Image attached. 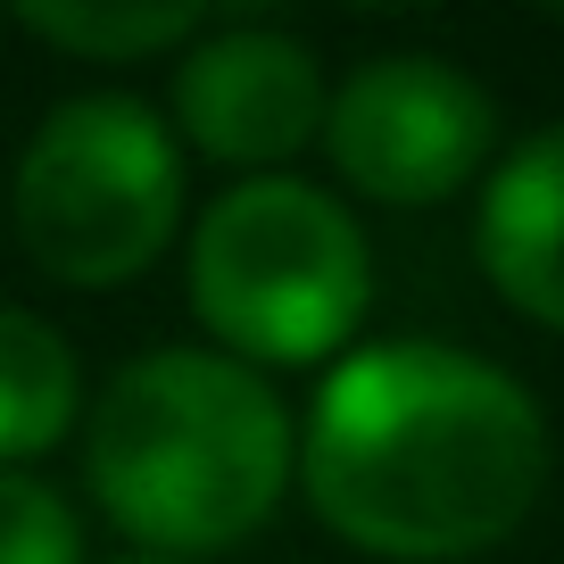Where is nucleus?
Listing matches in <instances>:
<instances>
[{
  "instance_id": "nucleus-7",
  "label": "nucleus",
  "mask_w": 564,
  "mask_h": 564,
  "mask_svg": "<svg viewBox=\"0 0 564 564\" xmlns=\"http://www.w3.org/2000/svg\"><path fill=\"white\" fill-rule=\"evenodd\" d=\"M474 249L481 274L498 282V300L564 333V124L514 141L498 159L474 216Z\"/></svg>"
},
{
  "instance_id": "nucleus-4",
  "label": "nucleus",
  "mask_w": 564,
  "mask_h": 564,
  "mask_svg": "<svg viewBox=\"0 0 564 564\" xmlns=\"http://www.w3.org/2000/svg\"><path fill=\"white\" fill-rule=\"evenodd\" d=\"M183 150L159 108L124 91H84L51 108L18 159V241L51 282L108 291L175 249Z\"/></svg>"
},
{
  "instance_id": "nucleus-6",
  "label": "nucleus",
  "mask_w": 564,
  "mask_h": 564,
  "mask_svg": "<svg viewBox=\"0 0 564 564\" xmlns=\"http://www.w3.org/2000/svg\"><path fill=\"white\" fill-rule=\"evenodd\" d=\"M324 67L274 25H225L175 67V124L216 166H282L324 133Z\"/></svg>"
},
{
  "instance_id": "nucleus-3",
  "label": "nucleus",
  "mask_w": 564,
  "mask_h": 564,
  "mask_svg": "<svg viewBox=\"0 0 564 564\" xmlns=\"http://www.w3.org/2000/svg\"><path fill=\"white\" fill-rule=\"evenodd\" d=\"M192 307L232 366H324L373 307L357 216L300 175H249L192 232Z\"/></svg>"
},
{
  "instance_id": "nucleus-10",
  "label": "nucleus",
  "mask_w": 564,
  "mask_h": 564,
  "mask_svg": "<svg viewBox=\"0 0 564 564\" xmlns=\"http://www.w3.org/2000/svg\"><path fill=\"white\" fill-rule=\"evenodd\" d=\"M0 564H84V531L67 498L9 465H0Z\"/></svg>"
},
{
  "instance_id": "nucleus-9",
  "label": "nucleus",
  "mask_w": 564,
  "mask_h": 564,
  "mask_svg": "<svg viewBox=\"0 0 564 564\" xmlns=\"http://www.w3.org/2000/svg\"><path fill=\"white\" fill-rule=\"evenodd\" d=\"M18 25L75 58H150L199 34V0H150V9H100V0H25Z\"/></svg>"
},
{
  "instance_id": "nucleus-8",
  "label": "nucleus",
  "mask_w": 564,
  "mask_h": 564,
  "mask_svg": "<svg viewBox=\"0 0 564 564\" xmlns=\"http://www.w3.org/2000/svg\"><path fill=\"white\" fill-rule=\"evenodd\" d=\"M75 406H84V373H75V349L58 340V324L0 307V465L25 474V457L58 448Z\"/></svg>"
},
{
  "instance_id": "nucleus-1",
  "label": "nucleus",
  "mask_w": 564,
  "mask_h": 564,
  "mask_svg": "<svg viewBox=\"0 0 564 564\" xmlns=\"http://www.w3.org/2000/svg\"><path fill=\"white\" fill-rule=\"evenodd\" d=\"M300 481L324 531L390 564H457L514 540L547 490V415L507 366L382 340L307 406Z\"/></svg>"
},
{
  "instance_id": "nucleus-2",
  "label": "nucleus",
  "mask_w": 564,
  "mask_h": 564,
  "mask_svg": "<svg viewBox=\"0 0 564 564\" xmlns=\"http://www.w3.org/2000/svg\"><path fill=\"white\" fill-rule=\"evenodd\" d=\"M300 474L291 406L265 373L216 349H150L100 390L84 481L133 556H216L241 547Z\"/></svg>"
},
{
  "instance_id": "nucleus-11",
  "label": "nucleus",
  "mask_w": 564,
  "mask_h": 564,
  "mask_svg": "<svg viewBox=\"0 0 564 564\" xmlns=\"http://www.w3.org/2000/svg\"><path fill=\"white\" fill-rule=\"evenodd\" d=\"M108 564H166V556H108Z\"/></svg>"
},
{
  "instance_id": "nucleus-5",
  "label": "nucleus",
  "mask_w": 564,
  "mask_h": 564,
  "mask_svg": "<svg viewBox=\"0 0 564 564\" xmlns=\"http://www.w3.org/2000/svg\"><path fill=\"white\" fill-rule=\"evenodd\" d=\"M324 150L340 183H357L382 208H432L481 175L498 141V108L465 67L432 51L366 58L349 84L324 100Z\"/></svg>"
}]
</instances>
